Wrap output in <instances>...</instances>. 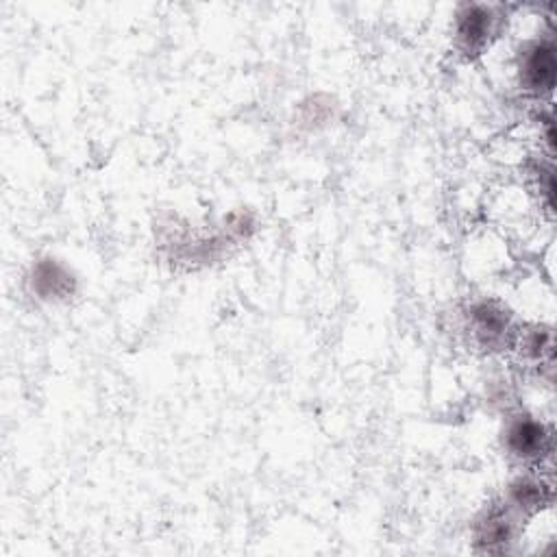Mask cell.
Returning a JSON list of instances; mask_svg holds the SVG:
<instances>
[{"label":"cell","mask_w":557,"mask_h":557,"mask_svg":"<svg viewBox=\"0 0 557 557\" xmlns=\"http://www.w3.org/2000/svg\"><path fill=\"white\" fill-rule=\"evenodd\" d=\"M496 13L487 4H463L455 15V46L459 52L474 57L485 52L496 35Z\"/></svg>","instance_id":"obj_4"},{"label":"cell","mask_w":557,"mask_h":557,"mask_svg":"<svg viewBox=\"0 0 557 557\" xmlns=\"http://www.w3.org/2000/svg\"><path fill=\"white\" fill-rule=\"evenodd\" d=\"M513 531L516 524L511 518V509L505 503L492 505L476 520L474 542L487 553H503L507 544L513 540Z\"/></svg>","instance_id":"obj_5"},{"label":"cell","mask_w":557,"mask_h":557,"mask_svg":"<svg viewBox=\"0 0 557 557\" xmlns=\"http://www.w3.org/2000/svg\"><path fill=\"white\" fill-rule=\"evenodd\" d=\"M466 326L470 337L481 348H503L516 339V331L511 326V315L496 300H476L466 311Z\"/></svg>","instance_id":"obj_1"},{"label":"cell","mask_w":557,"mask_h":557,"mask_svg":"<svg viewBox=\"0 0 557 557\" xmlns=\"http://www.w3.org/2000/svg\"><path fill=\"white\" fill-rule=\"evenodd\" d=\"M555 46L550 39L529 41L518 54L520 87L533 96H546L555 87Z\"/></svg>","instance_id":"obj_2"},{"label":"cell","mask_w":557,"mask_h":557,"mask_svg":"<svg viewBox=\"0 0 557 557\" xmlns=\"http://www.w3.org/2000/svg\"><path fill=\"white\" fill-rule=\"evenodd\" d=\"M548 492H550V487L544 485L542 479L518 476L513 483H509V490H507V496H505V505L511 511L531 516V513H537L546 505V500L550 496Z\"/></svg>","instance_id":"obj_6"},{"label":"cell","mask_w":557,"mask_h":557,"mask_svg":"<svg viewBox=\"0 0 557 557\" xmlns=\"http://www.w3.org/2000/svg\"><path fill=\"white\" fill-rule=\"evenodd\" d=\"M505 450L520 461H540L550 453L553 435L546 424L533 416H513L509 418L503 433Z\"/></svg>","instance_id":"obj_3"}]
</instances>
